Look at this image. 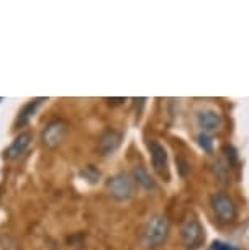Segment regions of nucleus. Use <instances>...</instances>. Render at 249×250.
Returning <instances> with one entry per match:
<instances>
[{
  "label": "nucleus",
  "mask_w": 249,
  "mask_h": 250,
  "mask_svg": "<svg viewBox=\"0 0 249 250\" xmlns=\"http://www.w3.org/2000/svg\"><path fill=\"white\" fill-rule=\"evenodd\" d=\"M210 250H238V249L231 244L222 242V240H215V242L210 245Z\"/></svg>",
  "instance_id": "obj_13"
},
{
  "label": "nucleus",
  "mask_w": 249,
  "mask_h": 250,
  "mask_svg": "<svg viewBox=\"0 0 249 250\" xmlns=\"http://www.w3.org/2000/svg\"><path fill=\"white\" fill-rule=\"evenodd\" d=\"M197 121H199L200 128L204 129V133H211V131H217L220 128L222 116L213 110H205L197 115Z\"/></svg>",
  "instance_id": "obj_7"
},
{
  "label": "nucleus",
  "mask_w": 249,
  "mask_h": 250,
  "mask_svg": "<svg viewBox=\"0 0 249 250\" xmlns=\"http://www.w3.org/2000/svg\"><path fill=\"white\" fill-rule=\"evenodd\" d=\"M0 100H2V98H0Z\"/></svg>",
  "instance_id": "obj_15"
},
{
  "label": "nucleus",
  "mask_w": 249,
  "mask_h": 250,
  "mask_svg": "<svg viewBox=\"0 0 249 250\" xmlns=\"http://www.w3.org/2000/svg\"><path fill=\"white\" fill-rule=\"evenodd\" d=\"M181 237L189 249L199 247L205 239L204 228H202V224L199 223V219H195V218L187 219L181 229Z\"/></svg>",
  "instance_id": "obj_4"
},
{
  "label": "nucleus",
  "mask_w": 249,
  "mask_h": 250,
  "mask_svg": "<svg viewBox=\"0 0 249 250\" xmlns=\"http://www.w3.org/2000/svg\"><path fill=\"white\" fill-rule=\"evenodd\" d=\"M45 102V98H36V100H31L28 105H25L22 108V111L18 113V118H17V126H23L26 125L28 121L31 120L33 116H35L36 110H38V106L41 103Z\"/></svg>",
  "instance_id": "obj_10"
},
{
  "label": "nucleus",
  "mask_w": 249,
  "mask_h": 250,
  "mask_svg": "<svg viewBox=\"0 0 249 250\" xmlns=\"http://www.w3.org/2000/svg\"><path fill=\"white\" fill-rule=\"evenodd\" d=\"M197 141H199V146L202 149L206 150V152H211V149H213V139H211L208 134H206V133L199 134Z\"/></svg>",
  "instance_id": "obj_12"
},
{
  "label": "nucleus",
  "mask_w": 249,
  "mask_h": 250,
  "mask_svg": "<svg viewBox=\"0 0 249 250\" xmlns=\"http://www.w3.org/2000/svg\"><path fill=\"white\" fill-rule=\"evenodd\" d=\"M149 152H151V162L153 167L161 177H169V168H167V150L162 144H159L158 141H151L149 143Z\"/></svg>",
  "instance_id": "obj_6"
},
{
  "label": "nucleus",
  "mask_w": 249,
  "mask_h": 250,
  "mask_svg": "<svg viewBox=\"0 0 249 250\" xmlns=\"http://www.w3.org/2000/svg\"><path fill=\"white\" fill-rule=\"evenodd\" d=\"M107 188H109L110 196L116 201H126L133 195V182L126 173H118L112 177Z\"/></svg>",
  "instance_id": "obj_2"
},
{
  "label": "nucleus",
  "mask_w": 249,
  "mask_h": 250,
  "mask_svg": "<svg viewBox=\"0 0 249 250\" xmlns=\"http://www.w3.org/2000/svg\"><path fill=\"white\" fill-rule=\"evenodd\" d=\"M121 143V136L115 131H107L105 134H102L100 141H98V150L102 155H110L113 154Z\"/></svg>",
  "instance_id": "obj_9"
},
{
  "label": "nucleus",
  "mask_w": 249,
  "mask_h": 250,
  "mask_svg": "<svg viewBox=\"0 0 249 250\" xmlns=\"http://www.w3.org/2000/svg\"><path fill=\"white\" fill-rule=\"evenodd\" d=\"M169 234V221L164 216H153L143 230V244L148 249L159 247Z\"/></svg>",
  "instance_id": "obj_1"
},
{
  "label": "nucleus",
  "mask_w": 249,
  "mask_h": 250,
  "mask_svg": "<svg viewBox=\"0 0 249 250\" xmlns=\"http://www.w3.org/2000/svg\"><path fill=\"white\" fill-rule=\"evenodd\" d=\"M31 143V134L30 133H20L13 139V143L8 146V149L5 150V157L7 159H17L25 152L26 147Z\"/></svg>",
  "instance_id": "obj_8"
},
{
  "label": "nucleus",
  "mask_w": 249,
  "mask_h": 250,
  "mask_svg": "<svg viewBox=\"0 0 249 250\" xmlns=\"http://www.w3.org/2000/svg\"><path fill=\"white\" fill-rule=\"evenodd\" d=\"M211 208H213L215 216L222 221V223H231L236 218V206L231 198L226 195H213L211 196Z\"/></svg>",
  "instance_id": "obj_3"
},
{
  "label": "nucleus",
  "mask_w": 249,
  "mask_h": 250,
  "mask_svg": "<svg viewBox=\"0 0 249 250\" xmlns=\"http://www.w3.org/2000/svg\"><path fill=\"white\" fill-rule=\"evenodd\" d=\"M133 180L138 183L141 188H144V190H153L154 188V182L151 175H149L146 168L141 167V165H136L133 168Z\"/></svg>",
  "instance_id": "obj_11"
},
{
  "label": "nucleus",
  "mask_w": 249,
  "mask_h": 250,
  "mask_svg": "<svg viewBox=\"0 0 249 250\" xmlns=\"http://www.w3.org/2000/svg\"><path fill=\"white\" fill-rule=\"evenodd\" d=\"M82 175L86 177V178H89L91 182H97L98 177H100V172H97L95 168H93L92 165H91V167H87L86 170L82 172Z\"/></svg>",
  "instance_id": "obj_14"
},
{
  "label": "nucleus",
  "mask_w": 249,
  "mask_h": 250,
  "mask_svg": "<svg viewBox=\"0 0 249 250\" xmlns=\"http://www.w3.org/2000/svg\"><path fill=\"white\" fill-rule=\"evenodd\" d=\"M66 129L68 128H66L64 121H61V120L51 121L45 126L43 133H41V141H43V144L49 149L58 147V146L63 143V139L66 136Z\"/></svg>",
  "instance_id": "obj_5"
}]
</instances>
